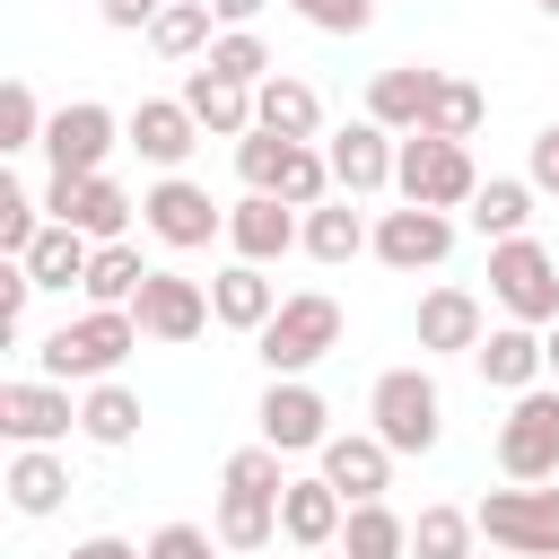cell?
Instances as JSON below:
<instances>
[{
  "instance_id": "obj_1",
  "label": "cell",
  "mask_w": 559,
  "mask_h": 559,
  "mask_svg": "<svg viewBox=\"0 0 559 559\" xmlns=\"http://www.w3.org/2000/svg\"><path fill=\"white\" fill-rule=\"evenodd\" d=\"M140 349V323H131V306H87L79 323H61V332H44V384H105L122 358Z\"/></svg>"
},
{
  "instance_id": "obj_2",
  "label": "cell",
  "mask_w": 559,
  "mask_h": 559,
  "mask_svg": "<svg viewBox=\"0 0 559 559\" xmlns=\"http://www.w3.org/2000/svg\"><path fill=\"white\" fill-rule=\"evenodd\" d=\"M253 349H262L271 376H306L314 358L341 349V306H332L323 288H297V297H280V314L253 332Z\"/></svg>"
},
{
  "instance_id": "obj_3",
  "label": "cell",
  "mask_w": 559,
  "mask_h": 559,
  "mask_svg": "<svg viewBox=\"0 0 559 559\" xmlns=\"http://www.w3.org/2000/svg\"><path fill=\"white\" fill-rule=\"evenodd\" d=\"M367 419H376V437L393 454H428L437 428H445V393H437L428 367H384L376 393H367Z\"/></svg>"
},
{
  "instance_id": "obj_4",
  "label": "cell",
  "mask_w": 559,
  "mask_h": 559,
  "mask_svg": "<svg viewBox=\"0 0 559 559\" xmlns=\"http://www.w3.org/2000/svg\"><path fill=\"white\" fill-rule=\"evenodd\" d=\"M472 515H480L489 550H507V559H559V489H550V480L489 489Z\"/></svg>"
},
{
  "instance_id": "obj_5",
  "label": "cell",
  "mask_w": 559,
  "mask_h": 559,
  "mask_svg": "<svg viewBox=\"0 0 559 559\" xmlns=\"http://www.w3.org/2000/svg\"><path fill=\"white\" fill-rule=\"evenodd\" d=\"M393 192H402L411 210H463V201L480 192L472 148H463V140H437V131H411L402 157H393Z\"/></svg>"
},
{
  "instance_id": "obj_6",
  "label": "cell",
  "mask_w": 559,
  "mask_h": 559,
  "mask_svg": "<svg viewBox=\"0 0 559 559\" xmlns=\"http://www.w3.org/2000/svg\"><path fill=\"white\" fill-rule=\"evenodd\" d=\"M489 297L507 306V323L550 332L559 323V262H550V245H533V236L489 245Z\"/></svg>"
},
{
  "instance_id": "obj_7",
  "label": "cell",
  "mask_w": 559,
  "mask_h": 559,
  "mask_svg": "<svg viewBox=\"0 0 559 559\" xmlns=\"http://www.w3.org/2000/svg\"><path fill=\"white\" fill-rule=\"evenodd\" d=\"M498 463L507 480H559V384L515 393V411L498 419Z\"/></svg>"
},
{
  "instance_id": "obj_8",
  "label": "cell",
  "mask_w": 559,
  "mask_h": 559,
  "mask_svg": "<svg viewBox=\"0 0 559 559\" xmlns=\"http://www.w3.org/2000/svg\"><path fill=\"white\" fill-rule=\"evenodd\" d=\"M131 210H140V201H131V192H122L114 175H79V183H70V175H52V183H44V218L79 227L87 245H122Z\"/></svg>"
},
{
  "instance_id": "obj_9",
  "label": "cell",
  "mask_w": 559,
  "mask_h": 559,
  "mask_svg": "<svg viewBox=\"0 0 559 559\" xmlns=\"http://www.w3.org/2000/svg\"><path fill=\"white\" fill-rule=\"evenodd\" d=\"M114 105H96V96H79V105H52V122H44V157H52V175H105V157H114Z\"/></svg>"
},
{
  "instance_id": "obj_10",
  "label": "cell",
  "mask_w": 559,
  "mask_h": 559,
  "mask_svg": "<svg viewBox=\"0 0 559 559\" xmlns=\"http://www.w3.org/2000/svg\"><path fill=\"white\" fill-rule=\"evenodd\" d=\"M140 227L157 236V245H175V253H192V245H210V236H227V210L201 192V183H183V175H166L148 201H140Z\"/></svg>"
},
{
  "instance_id": "obj_11",
  "label": "cell",
  "mask_w": 559,
  "mask_h": 559,
  "mask_svg": "<svg viewBox=\"0 0 559 559\" xmlns=\"http://www.w3.org/2000/svg\"><path fill=\"white\" fill-rule=\"evenodd\" d=\"M262 445H280V454H323L332 445V411H323V393L306 384V376H271V393H262Z\"/></svg>"
},
{
  "instance_id": "obj_12",
  "label": "cell",
  "mask_w": 559,
  "mask_h": 559,
  "mask_svg": "<svg viewBox=\"0 0 559 559\" xmlns=\"http://www.w3.org/2000/svg\"><path fill=\"white\" fill-rule=\"evenodd\" d=\"M131 323H140L148 341H201V323H210V288L183 280V271H148L140 297H131Z\"/></svg>"
},
{
  "instance_id": "obj_13",
  "label": "cell",
  "mask_w": 559,
  "mask_h": 559,
  "mask_svg": "<svg viewBox=\"0 0 559 559\" xmlns=\"http://www.w3.org/2000/svg\"><path fill=\"white\" fill-rule=\"evenodd\" d=\"M323 157H332V183H341L349 201H367V192H384V183H393L402 140H393L384 122H367V114H358V122H341V131H332V148H323Z\"/></svg>"
},
{
  "instance_id": "obj_14",
  "label": "cell",
  "mask_w": 559,
  "mask_h": 559,
  "mask_svg": "<svg viewBox=\"0 0 559 559\" xmlns=\"http://www.w3.org/2000/svg\"><path fill=\"white\" fill-rule=\"evenodd\" d=\"M454 253V218L445 210H384L376 218V262H393V271H437Z\"/></svg>"
},
{
  "instance_id": "obj_15",
  "label": "cell",
  "mask_w": 559,
  "mask_h": 559,
  "mask_svg": "<svg viewBox=\"0 0 559 559\" xmlns=\"http://www.w3.org/2000/svg\"><path fill=\"white\" fill-rule=\"evenodd\" d=\"M227 245H236V262H280L288 245H306V210H288L271 192H245L227 210Z\"/></svg>"
},
{
  "instance_id": "obj_16",
  "label": "cell",
  "mask_w": 559,
  "mask_h": 559,
  "mask_svg": "<svg viewBox=\"0 0 559 559\" xmlns=\"http://www.w3.org/2000/svg\"><path fill=\"white\" fill-rule=\"evenodd\" d=\"M122 131H131V148H140L148 166H166V175L201 148V122H192V105H183V96H140Z\"/></svg>"
},
{
  "instance_id": "obj_17",
  "label": "cell",
  "mask_w": 559,
  "mask_h": 559,
  "mask_svg": "<svg viewBox=\"0 0 559 559\" xmlns=\"http://www.w3.org/2000/svg\"><path fill=\"white\" fill-rule=\"evenodd\" d=\"M437 79H445V70H419V61H393V70H376V79H367V122H384L393 140H411V131L428 122V96H437Z\"/></svg>"
},
{
  "instance_id": "obj_18",
  "label": "cell",
  "mask_w": 559,
  "mask_h": 559,
  "mask_svg": "<svg viewBox=\"0 0 559 559\" xmlns=\"http://www.w3.org/2000/svg\"><path fill=\"white\" fill-rule=\"evenodd\" d=\"M70 384H0V428L9 445H61L70 437Z\"/></svg>"
},
{
  "instance_id": "obj_19",
  "label": "cell",
  "mask_w": 559,
  "mask_h": 559,
  "mask_svg": "<svg viewBox=\"0 0 559 559\" xmlns=\"http://www.w3.org/2000/svg\"><path fill=\"white\" fill-rule=\"evenodd\" d=\"M341 524H349V498H341L323 472L280 489V533H288L297 550H332V542H341Z\"/></svg>"
},
{
  "instance_id": "obj_20",
  "label": "cell",
  "mask_w": 559,
  "mask_h": 559,
  "mask_svg": "<svg viewBox=\"0 0 559 559\" xmlns=\"http://www.w3.org/2000/svg\"><path fill=\"white\" fill-rule=\"evenodd\" d=\"M411 332H419V349H428V358H445V349H480V341H489V323H480V297H472V288H428V297H419V314H411Z\"/></svg>"
},
{
  "instance_id": "obj_21",
  "label": "cell",
  "mask_w": 559,
  "mask_h": 559,
  "mask_svg": "<svg viewBox=\"0 0 559 559\" xmlns=\"http://www.w3.org/2000/svg\"><path fill=\"white\" fill-rule=\"evenodd\" d=\"M323 480L349 498V507H367V498H384L393 489V445L367 428V437H332L323 445Z\"/></svg>"
},
{
  "instance_id": "obj_22",
  "label": "cell",
  "mask_w": 559,
  "mask_h": 559,
  "mask_svg": "<svg viewBox=\"0 0 559 559\" xmlns=\"http://www.w3.org/2000/svg\"><path fill=\"white\" fill-rule=\"evenodd\" d=\"M472 358H480V376H489L498 393H533V384L550 376V349H542V332H533V323H498Z\"/></svg>"
},
{
  "instance_id": "obj_23",
  "label": "cell",
  "mask_w": 559,
  "mask_h": 559,
  "mask_svg": "<svg viewBox=\"0 0 559 559\" xmlns=\"http://www.w3.org/2000/svg\"><path fill=\"white\" fill-rule=\"evenodd\" d=\"M210 314H218L227 332H262V323L280 314V288L262 280V262H227V271L210 280Z\"/></svg>"
},
{
  "instance_id": "obj_24",
  "label": "cell",
  "mask_w": 559,
  "mask_h": 559,
  "mask_svg": "<svg viewBox=\"0 0 559 559\" xmlns=\"http://www.w3.org/2000/svg\"><path fill=\"white\" fill-rule=\"evenodd\" d=\"M253 122H262V131H280V140H314V131H323V96H314L306 79L271 70V79L253 87Z\"/></svg>"
},
{
  "instance_id": "obj_25",
  "label": "cell",
  "mask_w": 559,
  "mask_h": 559,
  "mask_svg": "<svg viewBox=\"0 0 559 559\" xmlns=\"http://www.w3.org/2000/svg\"><path fill=\"white\" fill-rule=\"evenodd\" d=\"M61 498H70V463L52 445H17L9 454V507L17 515H52Z\"/></svg>"
},
{
  "instance_id": "obj_26",
  "label": "cell",
  "mask_w": 559,
  "mask_h": 559,
  "mask_svg": "<svg viewBox=\"0 0 559 559\" xmlns=\"http://www.w3.org/2000/svg\"><path fill=\"white\" fill-rule=\"evenodd\" d=\"M87 262H96V245H87L79 227H61V218H44V236L26 245L35 288H87Z\"/></svg>"
},
{
  "instance_id": "obj_27",
  "label": "cell",
  "mask_w": 559,
  "mask_h": 559,
  "mask_svg": "<svg viewBox=\"0 0 559 559\" xmlns=\"http://www.w3.org/2000/svg\"><path fill=\"white\" fill-rule=\"evenodd\" d=\"M183 105H192V122L218 131V140H245V131H253V87H227V79H210V70L183 79Z\"/></svg>"
},
{
  "instance_id": "obj_28",
  "label": "cell",
  "mask_w": 559,
  "mask_h": 559,
  "mask_svg": "<svg viewBox=\"0 0 559 559\" xmlns=\"http://www.w3.org/2000/svg\"><path fill=\"white\" fill-rule=\"evenodd\" d=\"M332 550H341V559H411V524H402L384 498H367V507H349V524H341Z\"/></svg>"
},
{
  "instance_id": "obj_29",
  "label": "cell",
  "mask_w": 559,
  "mask_h": 559,
  "mask_svg": "<svg viewBox=\"0 0 559 559\" xmlns=\"http://www.w3.org/2000/svg\"><path fill=\"white\" fill-rule=\"evenodd\" d=\"M210 17H218L210 0H166V9H157V26H148V44H157L166 61H210V44H218V35H210Z\"/></svg>"
},
{
  "instance_id": "obj_30",
  "label": "cell",
  "mask_w": 559,
  "mask_h": 559,
  "mask_svg": "<svg viewBox=\"0 0 559 559\" xmlns=\"http://www.w3.org/2000/svg\"><path fill=\"white\" fill-rule=\"evenodd\" d=\"M367 245H376V227L349 210V192L323 201V210H306V253H314V262H349V253H367Z\"/></svg>"
},
{
  "instance_id": "obj_31",
  "label": "cell",
  "mask_w": 559,
  "mask_h": 559,
  "mask_svg": "<svg viewBox=\"0 0 559 559\" xmlns=\"http://www.w3.org/2000/svg\"><path fill=\"white\" fill-rule=\"evenodd\" d=\"M218 550H236V559H253V550H271V533H280V498H218Z\"/></svg>"
},
{
  "instance_id": "obj_32",
  "label": "cell",
  "mask_w": 559,
  "mask_h": 559,
  "mask_svg": "<svg viewBox=\"0 0 559 559\" xmlns=\"http://www.w3.org/2000/svg\"><path fill=\"white\" fill-rule=\"evenodd\" d=\"M472 542H480L472 507H419L411 515V559H472Z\"/></svg>"
},
{
  "instance_id": "obj_33",
  "label": "cell",
  "mask_w": 559,
  "mask_h": 559,
  "mask_svg": "<svg viewBox=\"0 0 559 559\" xmlns=\"http://www.w3.org/2000/svg\"><path fill=\"white\" fill-rule=\"evenodd\" d=\"M524 218H533V183H515V175H489V183L472 192V227H480L489 245L524 236Z\"/></svg>"
},
{
  "instance_id": "obj_34",
  "label": "cell",
  "mask_w": 559,
  "mask_h": 559,
  "mask_svg": "<svg viewBox=\"0 0 559 559\" xmlns=\"http://www.w3.org/2000/svg\"><path fill=\"white\" fill-rule=\"evenodd\" d=\"M79 428H87L96 445H131V437H140V393L105 376V384H96V393L79 402Z\"/></svg>"
},
{
  "instance_id": "obj_35",
  "label": "cell",
  "mask_w": 559,
  "mask_h": 559,
  "mask_svg": "<svg viewBox=\"0 0 559 559\" xmlns=\"http://www.w3.org/2000/svg\"><path fill=\"white\" fill-rule=\"evenodd\" d=\"M210 79H227V87H262L271 79V44L253 35V26H227L218 44H210V61H201Z\"/></svg>"
},
{
  "instance_id": "obj_36",
  "label": "cell",
  "mask_w": 559,
  "mask_h": 559,
  "mask_svg": "<svg viewBox=\"0 0 559 559\" xmlns=\"http://www.w3.org/2000/svg\"><path fill=\"white\" fill-rule=\"evenodd\" d=\"M480 114H489V96H480L472 79H437V96H428V122H419V131H437V140H472V131H480Z\"/></svg>"
},
{
  "instance_id": "obj_37",
  "label": "cell",
  "mask_w": 559,
  "mask_h": 559,
  "mask_svg": "<svg viewBox=\"0 0 559 559\" xmlns=\"http://www.w3.org/2000/svg\"><path fill=\"white\" fill-rule=\"evenodd\" d=\"M140 280H148V262H140L131 245H96V262H87V306H131Z\"/></svg>"
},
{
  "instance_id": "obj_38",
  "label": "cell",
  "mask_w": 559,
  "mask_h": 559,
  "mask_svg": "<svg viewBox=\"0 0 559 559\" xmlns=\"http://www.w3.org/2000/svg\"><path fill=\"white\" fill-rule=\"evenodd\" d=\"M288 148H297V140H280V131H262V122H253V131L236 140V175H245V192H271V201H280Z\"/></svg>"
},
{
  "instance_id": "obj_39",
  "label": "cell",
  "mask_w": 559,
  "mask_h": 559,
  "mask_svg": "<svg viewBox=\"0 0 559 559\" xmlns=\"http://www.w3.org/2000/svg\"><path fill=\"white\" fill-rule=\"evenodd\" d=\"M44 122H52L44 96H35L26 79H9V87H0V148H44Z\"/></svg>"
},
{
  "instance_id": "obj_40",
  "label": "cell",
  "mask_w": 559,
  "mask_h": 559,
  "mask_svg": "<svg viewBox=\"0 0 559 559\" xmlns=\"http://www.w3.org/2000/svg\"><path fill=\"white\" fill-rule=\"evenodd\" d=\"M218 480H227L236 498H280V489H288V472H280V445H236Z\"/></svg>"
},
{
  "instance_id": "obj_41",
  "label": "cell",
  "mask_w": 559,
  "mask_h": 559,
  "mask_svg": "<svg viewBox=\"0 0 559 559\" xmlns=\"http://www.w3.org/2000/svg\"><path fill=\"white\" fill-rule=\"evenodd\" d=\"M44 236V201L26 192V183H0V253H17L26 262V245Z\"/></svg>"
},
{
  "instance_id": "obj_42",
  "label": "cell",
  "mask_w": 559,
  "mask_h": 559,
  "mask_svg": "<svg viewBox=\"0 0 559 559\" xmlns=\"http://www.w3.org/2000/svg\"><path fill=\"white\" fill-rule=\"evenodd\" d=\"M297 17H306V26H323V35H367L376 0H297Z\"/></svg>"
},
{
  "instance_id": "obj_43",
  "label": "cell",
  "mask_w": 559,
  "mask_h": 559,
  "mask_svg": "<svg viewBox=\"0 0 559 559\" xmlns=\"http://www.w3.org/2000/svg\"><path fill=\"white\" fill-rule=\"evenodd\" d=\"M218 550V533H201V524H157L148 533V559H210Z\"/></svg>"
},
{
  "instance_id": "obj_44",
  "label": "cell",
  "mask_w": 559,
  "mask_h": 559,
  "mask_svg": "<svg viewBox=\"0 0 559 559\" xmlns=\"http://www.w3.org/2000/svg\"><path fill=\"white\" fill-rule=\"evenodd\" d=\"M26 297H35V271H26V262H9V271H0V332H17Z\"/></svg>"
},
{
  "instance_id": "obj_45",
  "label": "cell",
  "mask_w": 559,
  "mask_h": 559,
  "mask_svg": "<svg viewBox=\"0 0 559 559\" xmlns=\"http://www.w3.org/2000/svg\"><path fill=\"white\" fill-rule=\"evenodd\" d=\"M533 192H559V122L533 131Z\"/></svg>"
},
{
  "instance_id": "obj_46",
  "label": "cell",
  "mask_w": 559,
  "mask_h": 559,
  "mask_svg": "<svg viewBox=\"0 0 559 559\" xmlns=\"http://www.w3.org/2000/svg\"><path fill=\"white\" fill-rule=\"evenodd\" d=\"M96 9H105V26H122V35H131V26H157V9H166V0H96Z\"/></svg>"
},
{
  "instance_id": "obj_47",
  "label": "cell",
  "mask_w": 559,
  "mask_h": 559,
  "mask_svg": "<svg viewBox=\"0 0 559 559\" xmlns=\"http://www.w3.org/2000/svg\"><path fill=\"white\" fill-rule=\"evenodd\" d=\"M70 559H148V550H131L122 533H87V542H70Z\"/></svg>"
},
{
  "instance_id": "obj_48",
  "label": "cell",
  "mask_w": 559,
  "mask_h": 559,
  "mask_svg": "<svg viewBox=\"0 0 559 559\" xmlns=\"http://www.w3.org/2000/svg\"><path fill=\"white\" fill-rule=\"evenodd\" d=\"M210 9H218V17H227V26H253V17H262V9H271V0H210Z\"/></svg>"
},
{
  "instance_id": "obj_49",
  "label": "cell",
  "mask_w": 559,
  "mask_h": 559,
  "mask_svg": "<svg viewBox=\"0 0 559 559\" xmlns=\"http://www.w3.org/2000/svg\"><path fill=\"white\" fill-rule=\"evenodd\" d=\"M542 349H550V376H559V323H550V332H542Z\"/></svg>"
},
{
  "instance_id": "obj_50",
  "label": "cell",
  "mask_w": 559,
  "mask_h": 559,
  "mask_svg": "<svg viewBox=\"0 0 559 559\" xmlns=\"http://www.w3.org/2000/svg\"><path fill=\"white\" fill-rule=\"evenodd\" d=\"M542 9H550V17H559V0H542Z\"/></svg>"
},
{
  "instance_id": "obj_51",
  "label": "cell",
  "mask_w": 559,
  "mask_h": 559,
  "mask_svg": "<svg viewBox=\"0 0 559 559\" xmlns=\"http://www.w3.org/2000/svg\"><path fill=\"white\" fill-rule=\"evenodd\" d=\"M472 559H489V550H472Z\"/></svg>"
},
{
  "instance_id": "obj_52",
  "label": "cell",
  "mask_w": 559,
  "mask_h": 559,
  "mask_svg": "<svg viewBox=\"0 0 559 559\" xmlns=\"http://www.w3.org/2000/svg\"><path fill=\"white\" fill-rule=\"evenodd\" d=\"M253 559H262V550H253Z\"/></svg>"
}]
</instances>
